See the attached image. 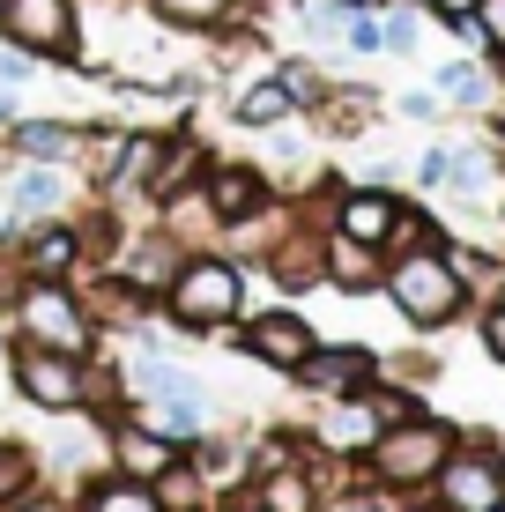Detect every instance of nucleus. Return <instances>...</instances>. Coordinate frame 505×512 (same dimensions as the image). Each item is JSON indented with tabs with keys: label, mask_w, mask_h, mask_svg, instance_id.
<instances>
[{
	"label": "nucleus",
	"mask_w": 505,
	"mask_h": 512,
	"mask_svg": "<svg viewBox=\"0 0 505 512\" xmlns=\"http://www.w3.org/2000/svg\"><path fill=\"white\" fill-rule=\"evenodd\" d=\"M156 305H164V320L179 334H223V327L246 320V268L231 253H208L201 245V253L179 260V275H171V290Z\"/></svg>",
	"instance_id": "obj_1"
},
{
	"label": "nucleus",
	"mask_w": 505,
	"mask_h": 512,
	"mask_svg": "<svg viewBox=\"0 0 505 512\" xmlns=\"http://www.w3.org/2000/svg\"><path fill=\"white\" fill-rule=\"evenodd\" d=\"M379 290L394 297V312H402L409 327H446V320H461V305H468V282H461L454 260H446V245H409V253H387Z\"/></svg>",
	"instance_id": "obj_2"
},
{
	"label": "nucleus",
	"mask_w": 505,
	"mask_h": 512,
	"mask_svg": "<svg viewBox=\"0 0 505 512\" xmlns=\"http://www.w3.org/2000/svg\"><path fill=\"white\" fill-rule=\"evenodd\" d=\"M446 453H454V431H446L439 416H402V423H387V431L372 438L364 475H372L379 490H394V498H409V490H431V475L446 468Z\"/></svg>",
	"instance_id": "obj_3"
},
{
	"label": "nucleus",
	"mask_w": 505,
	"mask_h": 512,
	"mask_svg": "<svg viewBox=\"0 0 505 512\" xmlns=\"http://www.w3.org/2000/svg\"><path fill=\"white\" fill-rule=\"evenodd\" d=\"M8 327H15V342L67 349V357H90L97 349V320H90L75 282H23V297L8 305Z\"/></svg>",
	"instance_id": "obj_4"
},
{
	"label": "nucleus",
	"mask_w": 505,
	"mask_h": 512,
	"mask_svg": "<svg viewBox=\"0 0 505 512\" xmlns=\"http://www.w3.org/2000/svg\"><path fill=\"white\" fill-rule=\"evenodd\" d=\"M8 379L38 416H82V401H90V357H67V349L8 342Z\"/></svg>",
	"instance_id": "obj_5"
},
{
	"label": "nucleus",
	"mask_w": 505,
	"mask_h": 512,
	"mask_svg": "<svg viewBox=\"0 0 505 512\" xmlns=\"http://www.w3.org/2000/svg\"><path fill=\"white\" fill-rule=\"evenodd\" d=\"M0 38L30 60L52 67H75L82 60V15L75 0H0Z\"/></svg>",
	"instance_id": "obj_6"
},
{
	"label": "nucleus",
	"mask_w": 505,
	"mask_h": 512,
	"mask_svg": "<svg viewBox=\"0 0 505 512\" xmlns=\"http://www.w3.org/2000/svg\"><path fill=\"white\" fill-rule=\"evenodd\" d=\"M201 201H208V216H216V231H253L275 208V186H268L260 164H208Z\"/></svg>",
	"instance_id": "obj_7"
},
{
	"label": "nucleus",
	"mask_w": 505,
	"mask_h": 512,
	"mask_svg": "<svg viewBox=\"0 0 505 512\" xmlns=\"http://www.w3.org/2000/svg\"><path fill=\"white\" fill-rule=\"evenodd\" d=\"M179 260H186V245L164 231V223H149V231H127L112 245V260H104V275H119V282H134L142 297H164L171 290V275H179Z\"/></svg>",
	"instance_id": "obj_8"
},
{
	"label": "nucleus",
	"mask_w": 505,
	"mask_h": 512,
	"mask_svg": "<svg viewBox=\"0 0 505 512\" xmlns=\"http://www.w3.org/2000/svg\"><path fill=\"white\" fill-rule=\"evenodd\" d=\"M8 245H15V260H23L30 282H75L82 268H90L75 216H45V223H30V231H15Z\"/></svg>",
	"instance_id": "obj_9"
},
{
	"label": "nucleus",
	"mask_w": 505,
	"mask_h": 512,
	"mask_svg": "<svg viewBox=\"0 0 505 512\" xmlns=\"http://www.w3.org/2000/svg\"><path fill=\"white\" fill-rule=\"evenodd\" d=\"M379 431H387V416H379V394H372V386H357V394H335V401H327V416L312 423V453L364 461Z\"/></svg>",
	"instance_id": "obj_10"
},
{
	"label": "nucleus",
	"mask_w": 505,
	"mask_h": 512,
	"mask_svg": "<svg viewBox=\"0 0 505 512\" xmlns=\"http://www.w3.org/2000/svg\"><path fill=\"white\" fill-rule=\"evenodd\" d=\"M312 342H320V334H312L305 312H290V305L246 312V327H238V349H246L253 364H268V372H298V364L312 357Z\"/></svg>",
	"instance_id": "obj_11"
},
{
	"label": "nucleus",
	"mask_w": 505,
	"mask_h": 512,
	"mask_svg": "<svg viewBox=\"0 0 505 512\" xmlns=\"http://www.w3.org/2000/svg\"><path fill=\"white\" fill-rule=\"evenodd\" d=\"M431 498L439 505H454V512H491V505H505V468H498V453H446V468L431 475Z\"/></svg>",
	"instance_id": "obj_12"
},
{
	"label": "nucleus",
	"mask_w": 505,
	"mask_h": 512,
	"mask_svg": "<svg viewBox=\"0 0 505 512\" xmlns=\"http://www.w3.org/2000/svg\"><path fill=\"white\" fill-rule=\"evenodd\" d=\"M97 431H104V468H112V475H142V483H149V475H164L171 453H179L171 438H156L134 409H112Z\"/></svg>",
	"instance_id": "obj_13"
},
{
	"label": "nucleus",
	"mask_w": 505,
	"mask_h": 512,
	"mask_svg": "<svg viewBox=\"0 0 505 512\" xmlns=\"http://www.w3.org/2000/svg\"><path fill=\"white\" fill-rule=\"evenodd\" d=\"M290 379H298L305 394L335 401V394H357V386H372V379H379V357H372L364 342H335V349H327V342H312V357H305Z\"/></svg>",
	"instance_id": "obj_14"
},
{
	"label": "nucleus",
	"mask_w": 505,
	"mask_h": 512,
	"mask_svg": "<svg viewBox=\"0 0 505 512\" xmlns=\"http://www.w3.org/2000/svg\"><path fill=\"white\" fill-rule=\"evenodd\" d=\"M394 216H402V201H394L387 186H335V216H327V231H342V238L379 245V253H387Z\"/></svg>",
	"instance_id": "obj_15"
},
{
	"label": "nucleus",
	"mask_w": 505,
	"mask_h": 512,
	"mask_svg": "<svg viewBox=\"0 0 505 512\" xmlns=\"http://www.w3.org/2000/svg\"><path fill=\"white\" fill-rule=\"evenodd\" d=\"M208 164H216V156H208V141H201V134H186V127H171V134H164V149H156V164H149L142 201H149V208H164L171 193L201 186V179H208Z\"/></svg>",
	"instance_id": "obj_16"
},
{
	"label": "nucleus",
	"mask_w": 505,
	"mask_h": 512,
	"mask_svg": "<svg viewBox=\"0 0 505 512\" xmlns=\"http://www.w3.org/2000/svg\"><path fill=\"white\" fill-rule=\"evenodd\" d=\"M45 216H67V171L60 164H15L8 179V238Z\"/></svg>",
	"instance_id": "obj_17"
},
{
	"label": "nucleus",
	"mask_w": 505,
	"mask_h": 512,
	"mask_svg": "<svg viewBox=\"0 0 505 512\" xmlns=\"http://www.w3.org/2000/svg\"><path fill=\"white\" fill-rule=\"evenodd\" d=\"M379 275H387V253H379V245H357L342 231L320 238V282H335V290H379Z\"/></svg>",
	"instance_id": "obj_18"
},
{
	"label": "nucleus",
	"mask_w": 505,
	"mask_h": 512,
	"mask_svg": "<svg viewBox=\"0 0 505 512\" xmlns=\"http://www.w3.org/2000/svg\"><path fill=\"white\" fill-rule=\"evenodd\" d=\"M134 416H142L156 438H171V446H194L201 431H216L208 394H156V401H134Z\"/></svg>",
	"instance_id": "obj_19"
},
{
	"label": "nucleus",
	"mask_w": 505,
	"mask_h": 512,
	"mask_svg": "<svg viewBox=\"0 0 505 512\" xmlns=\"http://www.w3.org/2000/svg\"><path fill=\"white\" fill-rule=\"evenodd\" d=\"M0 141H8L15 164H67L75 141H82V127H75V119H15Z\"/></svg>",
	"instance_id": "obj_20"
},
{
	"label": "nucleus",
	"mask_w": 505,
	"mask_h": 512,
	"mask_svg": "<svg viewBox=\"0 0 505 512\" xmlns=\"http://www.w3.org/2000/svg\"><path fill=\"white\" fill-rule=\"evenodd\" d=\"M75 512H164V498H156V483H142V475H90L82 483Z\"/></svg>",
	"instance_id": "obj_21"
},
{
	"label": "nucleus",
	"mask_w": 505,
	"mask_h": 512,
	"mask_svg": "<svg viewBox=\"0 0 505 512\" xmlns=\"http://www.w3.org/2000/svg\"><path fill=\"white\" fill-rule=\"evenodd\" d=\"M149 15L171 30H223V23H246L253 0H149Z\"/></svg>",
	"instance_id": "obj_22"
},
{
	"label": "nucleus",
	"mask_w": 505,
	"mask_h": 512,
	"mask_svg": "<svg viewBox=\"0 0 505 512\" xmlns=\"http://www.w3.org/2000/svg\"><path fill=\"white\" fill-rule=\"evenodd\" d=\"M290 112H298V97H290V90H283V82H275V75H260L253 90H238V104H231V119H238V127H253V134L283 127Z\"/></svg>",
	"instance_id": "obj_23"
},
{
	"label": "nucleus",
	"mask_w": 505,
	"mask_h": 512,
	"mask_svg": "<svg viewBox=\"0 0 505 512\" xmlns=\"http://www.w3.org/2000/svg\"><path fill=\"white\" fill-rule=\"evenodd\" d=\"M320 238H327V231H320ZM320 238H312V231H290L283 245H268V275L283 282V290L320 282Z\"/></svg>",
	"instance_id": "obj_24"
},
{
	"label": "nucleus",
	"mask_w": 505,
	"mask_h": 512,
	"mask_svg": "<svg viewBox=\"0 0 505 512\" xmlns=\"http://www.w3.org/2000/svg\"><path fill=\"white\" fill-rule=\"evenodd\" d=\"M149 483H156V498H164V512H208V505H216V498H208V483H201V468L186 461V446L171 453V468L149 475Z\"/></svg>",
	"instance_id": "obj_25"
},
{
	"label": "nucleus",
	"mask_w": 505,
	"mask_h": 512,
	"mask_svg": "<svg viewBox=\"0 0 505 512\" xmlns=\"http://www.w3.org/2000/svg\"><path fill=\"white\" fill-rule=\"evenodd\" d=\"M45 483V461L30 446H0V505H15L23 490H38Z\"/></svg>",
	"instance_id": "obj_26"
},
{
	"label": "nucleus",
	"mask_w": 505,
	"mask_h": 512,
	"mask_svg": "<svg viewBox=\"0 0 505 512\" xmlns=\"http://www.w3.org/2000/svg\"><path fill=\"white\" fill-rule=\"evenodd\" d=\"M483 90H491V75H483L476 60H446L439 67V97L446 104H483Z\"/></svg>",
	"instance_id": "obj_27"
},
{
	"label": "nucleus",
	"mask_w": 505,
	"mask_h": 512,
	"mask_svg": "<svg viewBox=\"0 0 505 512\" xmlns=\"http://www.w3.org/2000/svg\"><path fill=\"white\" fill-rule=\"evenodd\" d=\"M446 186H454V193H468V201H476V193L491 186V164H483L476 149H454V164H446Z\"/></svg>",
	"instance_id": "obj_28"
},
{
	"label": "nucleus",
	"mask_w": 505,
	"mask_h": 512,
	"mask_svg": "<svg viewBox=\"0 0 505 512\" xmlns=\"http://www.w3.org/2000/svg\"><path fill=\"white\" fill-rule=\"evenodd\" d=\"M320 512H402V505H394V490H379V483H357V490H342L335 505L320 498Z\"/></svg>",
	"instance_id": "obj_29"
},
{
	"label": "nucleus",
	"mask_w": 505,
	"mask_h": 512,
	"mask_svg": "<svg viewBox=\"0 0 505 512\" xmlns=\"http://www.w3.org/2000/svg\"><path fill=\"white\" fill-rule=\"evenodd\" d=\"M23 260H15V245L8 238H0V320H8V305H15V297H23Z\"/></svg>",
	"instance_id": "obj_30"
},
{
	"label": "nucleus",
	"mask_w": 505,
	"mask_h": 512,
	"mask_svg": "<svg viewBox=\"0 0 505 512\" xmlns=\"http://www.w3.org/2000/svg\"><path fill=\"white\" fill-rule=\"evenodd\" d=\"M468 23H476V45H498V52H505V0H476V15H468Z\"/></svg>",
	"instance_id": "obj_31"
},
{
	"label": "nucleus",
	"mask_w": 505,
	"mask_h": 512,
	"mask_svg": "<svg viewBox=\"0 0 505 512\" xmlns=\"http://www.w3.org/2000/svg\"><path fill=\"white\" fill-rule=\"evenodd\" d=\"M379 45H387V52H416V15H409V8H394L387 23H379Z\"/></svg>",
	"instance_id": "obj_32"
},
{
	"label": "nucleus",
	"mask_w": 505,
	"mask_h": 512,
	"mask_svg": "<svg viewBox=\"0 0 505 512\" xmlns=\"http://www.w3.org/2000/svg\"><path fill=\"white\" fill-rule=\"evenodd\" d=\"M446 164H454V149H424L416 156V186H446Z\"/></svg>",
	"instance_id": "obj_33"
},
{
	"label": "nucleus",
	"mask_w": 505,
	"mask_h": 512,
	"mask_svg": "<svg viewBox=\"0 0 505 512\" xmlns=\"http://www.w3.org/2000/svg\"><path fill=\"white\" fill-rule=\"evenodd\" d=\"M8 512H75V505H67V498H52V490L38 483V490H23V498H15Z\"/></svg>",
	"instance_id": "obj_34"
},
{
	"label": "nucleus",
	"mask_w": 505,
	"mask_h": 512,
	"mask_svg": "<svg viewBox=\"0 0 505 512\" xmlns=\"http://www.w3.org/2000/svg\"><path fill=\"white\" fill-rule=\"evenodd\" d=\"M483 349H491V357L505 364V305H491V312H483Z\"/></svg>",
	"instance_id": "obj_35"
},
{
	"label": "nucleus",
	"mask_w": 505,
	"mask_h": 512,
	"mask_svg": "<svg viewBox=\"0 0 505 512\" xmlns=\"http://www.w3.org/2000/svg\"><path fill=\"white\" fill-rule=\"evenodd\" d=\"M402 112H409V119H439V90H409Z\"/></svg>",
	"instance_id": "obj_36"
},
{
	"label": "nucleus",
	"mask_w": 505,
	"mask_h": 512,
	"mask_svg": "<svg viewBox=\"0 0 505 512\" xmlns=\"http://www.w3.org/2000/svg\"><path fill=\"white\" fill-rule=\"evenodd\" d=\"M431 15H439V23H468V15H476V0H424Z\"/></svg>",
	"instance_id": "obj_37"
},
{
	"label": "nucleus",
	"mask_w": 505,
	"mask_h": 512,
	"mask_svg": "<svg viewBox=\"0 0 505 512\" xmlns=\"http://www.w3.org/2000/svg\"><path fill=\"white\" fill-rule=\"evenodd\" d=\"M216 512H268V505H260L253 490H231V498H216Z\"/></svg>",
	"instance_id": "obj_38"
},
{
	"label": "nucleus",
	"mask_w": 505,
	"mask_h": 512,
	"mask_svg": "<svg viewBox=\"0 0 505 512\" xmlns=\"http://www.w3.org/2000/svg\"><path fill=\"white\" fill-rule=\"evenodd\" d=\"M15 119H23V104H15V90H0V134H8Z\"/></svg>",
	"instance_id": "obj_39"
},
{
	"label": "nucleus",
	"mask_w": 505,
	"mask_h": 512,
	"mask_svg": "<svg viewBox=\"0 0 505 512\" xmlns=\"http://www.w3.org/2000/svg\"><path fill=\"white\" fill-rule=\"evenodd\" d=\"M409 512H454V505H439V498H416Z\"/></svg>",
	"instance_id": "obj_40"
},
{
	"label": "nucleus",
	"mask_w": 505,
	"mask_h": 512,
	"mask_svg": "<svg viewBox=\"0 0 505 512\" xmlns=\"http://www.w3.org/2000/svg\"><path fill=\"white\" fill-rule=\"evenodd\" d=\"M0 357H8V334H0Z\"/></svg>",
	"instance_id": "obj_41"
},
{
	"label": "nucleus",
	"mask_w": 505,
	"mask_h": 512,
	"mask_svg": "<svg viewBox=\"0 0 505 512\" xmlns=\"http://www.w3.org/2000/svg\"><path fill=\"white\" fill-rule=\"evenodd\" d=\"M498 134H505V119H498Z\"/></svg>",
	"instance_id": "obj_42"
},
{
	"label": "nucleus",
	"mask_w": 505,
	"mask_h": 512,
	"mask_svg": "<svg viewBox=\"0 0 505 512\" xmlns=\"http://www.w3.org/2000/svg\"><path fill=\"white\" fill-rule=\"evenodd\" d=\"M491 512H505V505H491Z\"/></svg>",
	"instance_id": "obj_43"
},
{
	"label": "nucleus",
	"mask_w": 505,
	"mask_h": 512,
	"mask_svg": "<svg viewBox=\"0 0 505 512\" xmlns=\"http://www.w3.org/2000/svg\"><path fill=\"white\" fill-rule=\"evenodd\" d=\"M0 45H8V38H0Z\"/></svg>",
	"instance_id": "obj_44"
},
{
	"label": "nucleus",
	"mask_w": 505,
	"mask_h": 512,
	"mask_svg": "<svg viewBox=\"0 0 505 512\" xmlns=\"http://www.w3.org/2000/svg\"><path fill=\"white\" fill-rule=\"evenodd\" d=\"M498 305H505V297H498Z\"/></svg>",
	"instance_id": "obj_45"
},
{
	"label": "nucleus",
	"mask_w": 505,
	"mask_h": 512,
	"mask_svg": "<svg viewBox=\"0 0 505 512\" xmlns=\"http://www.w3.org/2000/svg\"><path fill=\"white\" fill-rule=\"evenodd\" d=\"M0 512H8V505H0Z\"/></svg>",
	"instance_id": "obj_46"
},
{
	"label": "nucleus",
	"mask_w": 505,
	"mask_h": 512,
	"mask_svg": "<svg viewBox=\"0 0 505 512\" xmlns=\"http://www.w3.org/2000/svg\"><path fill=\"white\" fill-rule=\"evenodd\" d=\"M498 67H505V60H498Z\"/></svg>",
	"instance_id": "obj_47"
}]
</instances>
